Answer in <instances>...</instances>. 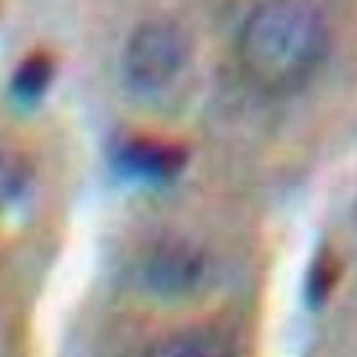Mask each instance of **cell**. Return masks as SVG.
<instances>
[{
    "mask_svg": "<svg viewBox=\"0 0 357 357\" xmlns=\"http://www.w3.org/2000/svg\"><path fill=\"white\" fill-rule=\"evenodd\" d=\"M329 52V27L307 0H263L238 36V61L252 86L289 95L311 81Z\"/></svg>",
    "mask_w": 357,
    "mask_h": 357,
    "instance_id": "1",
    "label": "cell"
},
{
    "mask_svg": "<svg viewBox=\"0 0 357 357\" xmlns=\"http://www.w3.org/2000/svg\"><path fill=\"white\" fill-rule=\"evenodd\" d=\"M190 59V40L174 22H145L127 40L122 77L136 95H158L168 88Z\"/></svg>",
    "mask_w": 357,
    "mask_h": 357,
    "instance_id": "2",
    "label": "cell"
},
{
    "mask_svg": "<svg viewBox=\"0 0 357 357\" xmlns=\"http://www.w3.org/2000/svg\"><path fill=\"white\" fill-rule=\"evenodd\" d=\"M206 272L204 254L181 240L161 241L146 256L143 277L149 288L165 296L186 295Z\"/></svg>",
    "mask_w": 357,
    "mask_h": 357,
    "instance_id": "3",
    "label": "cell"
},
{
    "mask_svg": "<svg viewBox=\"0 0 357 357\" xmlns=\"http://www.w3.org/2000/svg\"><path fill=\"white\" fill-rule=\"evenodd\" d=\"M114 165L126 177L142 183L174 178L186 165V151L177 143L154 138H130L114 152Z\"/></svg>",
    "mask_w": 357,
    "mask_h": 357,
    "instance_id": "4",
    "label": "cell"
},
{
    "mask_svg": "<svg viewBox=\"0 0 357 357\" xmlns=\"http://www.w3.org/2000/svg\"><path fill=\"white\" fill-rule=\"evenodd\" d=\"M142 357H236V347L218 325H193L155 340Z\"/></svg>",
    "mask_w": 357,
    "mask_h": 357,
    "instance_id": "5",
    "label": "cell"
},
{
    "mask_svg": "<svg viewBox=\"0 0 357 357\" xmlns=\"http://www.w3.org/2000/svg\"><path fill=\"white\" fill-rule=\"evenodd\" d=\"M54 77V65L50 57L36 54L25 59L13 77V91L22 102H34L45 93Z\"/></svg>",
    "mask_w": 357,
    "mask_h": 357,
    "instance_id": "6",
    "label": "cell"
},
{
    "mask_svg": "<svg viewBox=\"0 0 357 357\" xmlns=\"http://www.w3.org/2000/svg\"><path fill=\"white\" fill-rule=\"evenodd\" d=\"M340 277V264L336 257L329 252H324L317 257V263L312 264L311 273L307 277V296L314 305L324 304L333 293L334 286Z\"/></svg>",
    "mask_w": 357,
    "mask_h": 357,
    "instance_id": "7",
    "label": "cell"
}]
</instances>
